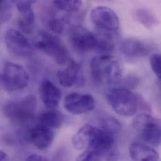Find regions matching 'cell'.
<instances>
[{"instance_id":"obj_1","label":"cell","mask_w":161,"mask_h":161,"mask_svg":"<svg viewBox=\"0 0 161 161\" xmlns=\"http://www.w3.org/2000/svg\"><path fill=\"white\" fill-rule=\"evenodd\" d=\"M73 147L78 151H106L114 148V135L91 124L82 126L72 139Z\"/></svg>"},{"instance_id":"obj_2","label":"cell","mask_w":161,"mask_h":161,"mask_svg":"<svg viewBox=\"0 0 161 161\" xmlns=\"http://www.w3.org/2000/svg\"><path fill=\"white\" fill-rule=\"evenodd\" d=\"M90 70L93 80L97 83L114 85L121 80L123 65L114 56L100 55L92 59Z\"/></svg>"},{"instance_id":"obj_3","label":"cell","mask_w":161,"mask_h":161,"mask_svg":"<svg viewBox=\"0 0 161 161\" xmlns=\"http://www.w3.org/2000/svg\"><path fill=\"white\" fill-rule=\"evenodd\" d=\"M140 97L130 89L119 85L110 87L105 93L108 105L117 114L124 117L136 114L140 108Z\"/></svg>"},{"instance_id":"obj_4","label":"cell","mask_w":161,"mask_h":161,"mask_svg":"<svg viewBox=\"0 0 161 161\" xmlns=\"http://www.w3.org/2000/svg\"><path fill=\"white\" fill-rule=\"evenodd\" d=\"M37 109V100L34 95L6 102L3 108L4 116L11 122L21 125L31 120Z\"/></svg>"},{"instance_id":"obj_5","label":"cell","mask_w":161,"mask_h":161,"mask_svg":"<svg viewBox=\"0 0 161 161\" xmlns=\"http://www.w3.org/2000/svg\"><path fill=\"white\" fill-rule=\"evenodd\" d=\"M132 127L148 144L155 146L161 144V119L147 113H141L134 118Z\"/></svg>"},{"instance_id":"obj_6","label":"cell","mask_w":161,"mask_h":161,"mask_svg":"<svg viewBox=\"0 0 161 161\" xmlns=\"http://www.w3.org/2000/svg\"><path fill=\"white\" fill-rule=\"evenodd\" d=\"M35 45L58 65H64L71 61L69 52L60 38L47 31L42 30L40 32V38Z\"/></svg>"},{"instance_id":"obj_7","label":"cell","mask_w":161,"mask_h":161,"mask_svg":"<svg viewBox=\"0 0 161 161\" xmlns=\"http://www.w3.org/2000/svg\"><path fill=\"white\" fill-rule=\"evenodd\" d=\"M1 81L5 90L14 92L25 88L29 84L30 77L21 65L7 62L2 70Z\"/></svg>"},{"instance_id":"obj_8","label":"cell","mask_w":161,"mask_h":161,"mask_svg":"<svg viewBox=\"0 0 161 161\" xmlns=\"http://www.w3.org/2000/svg\"><path fill=\"white\" fill-rule=\"evenodd\" d=\"M90 18L99 31L115 34L119 29V16L108 7L103 6L95 7L91 11Z\"/></svg>"},{"instance_id":"obj_9","label":"cell","mask_w":161,"mask_h":161,"mask_svg":"<svg viewBox=\"0 0 161 161\" xmlns=\"http://www.w3.org/2000/svg\"><path fill=\"white\" fill-rule=\"evenodd\" d=\"M70 42L73 48L80 53L95 50L97 36L80 25H73L69 30Z\"/></svg>"},{"instance_id":"obj_10","label":"cell","mask_w":161,"mask_h":161,"mask_svg":"<svg viewBox=\"0 0 161 161\" xmlns=\"http://www.w3.org/2000/svg\"><path fill=\"white\" fill-rule=\"evenodd\" d=\"M4 40L8 50L17 57L28 58L33 53V49L30 41L21 32L18 30H8Z\"/></svg>"},{"instance_id":"obj_11","label":"cell","mask_w":161,"mask_h":161,"mask_svg":"<svg viewBox=\"0 0 161 161\" xmlns=\"http://www.w3.org/2000/svg\"><path fill=\"white\" fill-rule=\"evenodd\" d=\"M96 102L92 95L86 93H72L67 95L64 100V107L74 115H80L92 111Z\"/></svg>"},{"instance_id":"obj_12","label":"cell","mask_w":161,"mask_h":161,"mask_svg":"<svg viewBox=\"0 0 161 161\" xmlns=\"http://www.w3.org/2000/svg\"><path fill=\"white\" fill-rule=\"evenodd\" d=\"M57 79L60 85L66 88L81 86L85 82L80 64L74 60H71L65 70L57 72Z\"/></svg>"},{"instance_id":"obj_13","label":"cell","mask_w":161,"mask_h":161,"mask_svg":"<svg viewBox=\"0 0 161 161\" xmlns=\"http://www.w3.org/2000/svg\"><path fill=\"white\" fill-rule=\"evenodd\" d=\"M55 137L53 129L38 124L29 129L25 134L26 140L38 149L45 150L50 147Z\"/></svg>"},{"instance_id":"obj_14","label":"cell","mask_w":161,"mask_h":161,"mask_svg":"<svg viewBox=\"0 0 161 161\" xmlns=\"http://www.w3.org/2000/svg\"><path fill=\"white\" fill-rule=\"evenodd\" d=\"M33 3V1H17L15 2L19 12L18 26L21 32L25 34L31 33L33 29L35 19L32 8Z\"/></svg>"},{"instance_id":"obj_15","label":"cell","mask_w":161,"mask_h":161,"mask_svg":"<svg viewBox=\"0 0 161 161\" xmlns=\"http://www.w3.org/2000/svg\"><path fill=\"white\" fill-rule=\"evenodd\" d=\"M39 93L42 102L48 109H55L59 105L62 92L51 81L48 79L42 81Z\"/></svg>"},{"instance_id":"obj_16","label":"cell","mask_w":161,"mask_h":161,"mask_svg":"<svg viewBox=\"0 0 161 161\" xmlns=\"http://www.w3.org/2000/svg\"><path fill=\"white\" fill-rule=\"evenodd\" d=\"M120 51L127 57L139 58L149 55L151 49L150 46L143 41L137 39H128L122 43Z\"/></svg>"},{"instance_id":"obj_17","label":"cell","mask_w":161,"mask_h":161,"mask_svg":"<svg viewBox=\"0 0 161 161\" xmlns=\"http://www.w3.org/2000/svg\"><path fill=\"white\" fill-rule=\"evenodd\" d=\"M132 161H161L157 151L144 143L134 142L129 147Z\"/></svg>"},{"instance_id":"obj_18","label":"cell","mask_w":161,"mask_h":161,"mask_svg":"<svg viewBox=\"0 0 161 161\" xmlns=\"http://www.w3.org/2000/svg\"><path fill=\"white\" fill-rule=\"evenodd\" d=\"M38 124L51 129L60 128L64 122L62 114L55 109L42 112L38 118Z\"/></svg>"},{"instance_id":"obj_19","label":"cell","mask_w":161,"mask_h":161,"mask_svg":"<svg viewBox=\"0 0 161 161\" xmlns=\"http://www.w3.org/2000/svg\"><path fill=\"white\" fill-rule=\"evenodd\" d=\"M135 19L148 29H152L159 24L156 14L149 9L139 8L134 11Z\"/></svg>"},{"instance_id":"obj_20","label":"cell","mask_w":161,"mask_h":161,"mask_svg":"<svg viewBox=\"0 0 161 161\" xmlns=\"http://www.w3.org/2000/svg\"><path fill=\"white\" fill-rule=\"evenodd\" d=\"M113 33L100 31L97 35V45L95 50L98 51L101 55H109L115 48V41Z\"/></svg>"},{"instance_id":"obj_21","label":"cell","mask_w":161,"mask_h":161,"mask_svg":"<svg viewBox=\"0 0 161 161\" xmlns=\"http://www.w3.org/2000/svg\"><path fill=\"white\" fill-rule=\"evenodd\" d=\"M101 127L103 130L111 134H118L121 131L122 125L115 118L110 116L104 117L101 121Z\"/></svg>"},{"instance_id":"obj_22","label":"cell","mask_w":161,"mask_h":161,"mask_svg":"<svg viewBox=\"0 0 161 161\" xmlns=\"http://www.w3.org/2000/svg\"><path fill=\"white\" fill-rule=\"evenodd\" d=\"M53 4L58 9L73 13L80 9L82 1L79 0H57L53 1Z\"/></svg>"},{"instance_id":"obj_23","label":"cell","mask_w":161,"mask_h":161,"mask_svg":"<svg viewBox=\"0 0 161 161\" xmlns=\"http://www.w3.org/2000/svg\"><path fill=\"white\" fill-rule=\"evenodd\" d=\"M1 23L8 21L12 15V3L9 1H1L0 3Z\"/></svg>"},{"instance_id":"obj_24","label":"cell","mask_w":161,"mask_h":161,"mask_svg":"<svg viewBox=\"0 0 161 161\" xmlns=\"http://www.w3.org/2000/svg\"><path fill=\"white\" fill-rule=\"evenodd\" d=\"M66 19L64 18H53L48 21V28L52 31L62 34L65 30V23Z\"/></svg>"},{"instance_id":"obj_25","label":"cell","mask_w":161,"mask_h":161,"mask_svg":"<svg viewBox=\"0 0 161 161\" xmlns=\"http://www.w3.org/2000/svg\"><path fill=\"white\" fill-rule=\"evenodd\" d=\"M151 67L156 76L161 80V54L154 53L149 59Z\"/></svg>"},{"instance_id":"obj_26","label":"cell","mask_w":161,"mask_h":161,"mask_svg":"<svg viewBox=\"0 0 161 161\" xmlns=\"http://www.w3.org/2000/svg\"><path fill=\"white\" fill-rule=\"evenodd\" d=\"M76 161H99L98 154L94 151H85L79 156Z\"/></svg>"},{"instance_id":"obj_27","label":"cell","mask_w":161,"mask_h":161,"mask_svg":"<svg viewBox=\"0 0 161 161\" xmlns=\"http://www.w3.org/2000/svg\"><path fill=\"white\" fill-rule=\"evenodd\" d=\"M138 82L139 80L137 78L134 77H130L124 79L123 81H120L119 82V86L125 87L131 90V88H134L137 85Z\"/></svg>"},{"instance_id":"obj_28","label":"cell","mask_w":161,"mask_h":161,"mask_svg":"<svg viewBox=\"0 0 161 161\" xmlns=\"http://www.w3.org/2000/svg\"><path fill=\"white\" fill-rule=\"evenodd\" d=\"M25 161H48L45 157L37 154H33L30 156H29Z\"/></svg>"}]
</instances>
